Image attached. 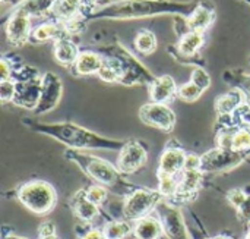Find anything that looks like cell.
Instances as JSON below:
<instances>
[{
    "instance_id": "obj_1",
    "label": "cell",
    "mask_w": 250,
    "mask_h": 239,
    "mask_svg": "<svg viewBox=\"0 0 250 239\" xmlns=\"http://www.w3.org/2000/svg\"><path fill=\"white\" fill-rule=\"evenodd\" d=\"M22 123L38 132L44 134L64 145H67L70 150H122V147L126 144L123 140H113L103 137L97 132H92L83 126H79L73 122H57V123H42L38 120H34L31 118L22 119Z\"/></svg>"
},
{
    "instance_id": "obj_2",
    "label": "cell",
    "mask_w": 250,
    "mask_h": 239,
    "mask_svg": "<svg viewBox=\"0 0 250 239\" xmlns=\"http://www.w3.org/2000/svg\"><path fill=\"white\" fill-rule=\"evenodd\" d=\"M198 3L173 0H119L103 4L88 15V19H139L157 15L189 16Z\"/></svg>"
},
{
    "instance_id": "obj_3",
    "label": "cell",
    "mask_w": 250,
    "mask_h": 239,
    "mask_svg": "<svg viewBox=\"0 0 250 239\" xmlns=\"http://www.w3.org/2000/svg\"><path fill=\"white\" fill-rule=\"evenodd\" d=\"M64 156L70 162L78 165L85 172V175H88L94 182H97V185L108 188L116 194L127 197L129 194L138 190L123 179L117 166H113L101 157L86 154L79 150H66Z\"/></svg>"
},
{
    "instance_id": "obj_4",
    "label": "cell",
    "mask_w": 250,
    "mask_h": 239,
    "mask_svg": "<svg viewBox=\"0 0 250 239\" xmlns=\"http://www.w3.org/2000/svg\"><path fill=\"white\" fill-rule=\"evenodd\" d=\"M16 197L19 203L34 215L50 213L57 203L56 190L45 181H31L19 187Z\"/></svg>"
},
{
    "instance_id": "obj_5",
    "label": "cell",
    "mask_w": 250,
    "mask_h": 239,
    "mask_svg": "<svg viewBox=\"0 0 250 239\" xmlns=\"http://www.w3.org/2000/svg\"><path fill=\"white\" fill-rule=\"evenodd\" d=\"M163 195L160 191L138 188L132 194H129L123 204V217L127 222H138L146 216H151L152 210H155L163 203Z\"/></svg>"
},
{
    "instance_id": "obj_6",
    "label": "cell",
    "mask_w": 250,
    "mask_h": 239,
    "mask_svg": "<svg viewBox=\"0 0 250 239\" xmlns=\"http://www.w3.org/2000/svg\"><path fill=\"white\" fill-rule=\"evenodd\" d=\"M250 156V151H234L230 148H215L201 156V170L204 173H224L230 172L243 163Z\"/></svg>"
},
{
    "instance_id": "obj_7",
    "label": "cell",
    "mask_w": 250,
    "mask_h": 239,
    "mask_svg": "<svg viewBox=\"0 0 250 239\" xmlns=\"http://www.w3.org/2000/svg\"><path fill=\"white\" fill-rule=\"evenodd\" d=\"M108 54L116 56L120 60L122 69H123V78L120 84L125 85H135V84H151L155 78L144 68L142 63H139L130 53H127L123 47L113 46L107 48Z\"/></svg>"
},
{
    "instance_id": "obj_8",
    "label": "cell",
    "mask_w": 250,
    "mask_h": 239,
    "mask_svg": "<svg viewBox=\"0 0 250 239\" xmlns=\"http://www.w3.org/2000/svg\"><path fill=\"white\" fill-rule=\"evenodd\" d=\"M139 118L145 125L164 132L173 131L177 122L176 113L173 112L171 107H168L167 104L152 103V101L144 104L139 109Z\"/></svg>"
},
{
    "instance_id": "obj_9",
    "label": "cell",
    "mask_w": 250,
    "mask_h": 239,
    "mask_svg": "<svg viewBox=\"0 0 250 239\" xmlns=\"http://www.w3.org/2000/svg\"><path fill=\"white\" fill-rule=\"evenodd\" d=\"M148 160L146 145L139 141H126L117 156V169L122 175H132L145 166Z\"/></svg>"
},
{
    "instance_id": "obj_10",
    "label": "cell",
    "mask_w": 250,
    "mask_h": 239,
    "mask_svg": "<svg viewBox=\"0 0 250 239\" xmlns=\"http://www.w3.org/2000/svg\"><path fill=\"white\" fill-rule=\"evenodd\" d=\"M62 91H63V84L60 78L53 73L47 72L41 76V96L38 106L35 107L34 113L35 115H44L51 112L60 101L62 98Z\"/></svg>"
},
{
    "instance_id": "obj_11",
    "label": "cell",
    "mask_w": 250,
    "mask_h": 239,
    "mask_svg": "<svg viewBox=\"0 0 250 239\" xmlns=\"http://www.w3.org/2000/svg\"><path fill=\"white\" fill-rule=\"evenodd\" d=\"M160 210V219L164 228V234L168 239H190L185 219L182 216V212L168 204V203H161L158 206Z\"/></svg>"
},
{
    "instance_id": "obj_12",
    "label": "cell",
    "mask_w": 250,
    "mask_h": 239,
    "mask_svg": "<svg viewBox=\"0 0 250 239\" xmlns=\"http://www.w3.org/2000/svg\"><path fill=\"white\" fill-rule=\"evenodd\" d=\"M31 16L21 7H16L6 24V35L12 46L21 47L31 40Z\"/></svg>"
},
{
    "instance_id": "obj_13",
    "label": "cell",
    "mask_w": 250,
    "mask_h": 239,
    "mask_svg": "<svg viewBox=\"0 0 250 239\" xmlns=\"http://www.w3.org/2000/svg\"><path fill=\"white\" fill-rule=\"evenodd\" d=\"M41 96V76L16 82V96L13 103L19 107H25L28 110H35L38 106Z\"/></svg>"
},
{
    "instance_id": "obj_14",
    "label": "cell",
    "mask_w": 250,
    "mask_h": 239,
    "mask_svg": "<svg viewBox=\"0 0 250 239\" xmlns=\"http://www.w3.org/2000/svg\"><path fill=\"white\" fill-rule=\"evenodd\" d=\"M186 159H188V154L185 153L183 148L176 147V145L174 147H167L164 150V153L161 154V157H160L158 172L176 176V175H179L180 172L185 170Z\"/></svg>"
},
{
    "instance_id": "obj_15",
    "label": "cell",
    "mask_w": 250,
    "mask_h": 239,
    "mask_svg": "<svg viewBox=\"0 0 250 239\" xmlns=\"http://www.w3.org/2000/svg\"><path fill=\"white\" fill-rule=\"evenodd\" d=\"M220 148H230L234 151H250V128H237L226 129L218 137Z\"/></svg>"
},
{
    "instance_id": "obj_16",
    "label": "cell",
    "mask_w": 250,
    "mask_h": 239,
    "mask_svg": "<svg viewBox=\"0 0 250 239\" xmlns=\"http://www.w3.org/2000/svg\"><path fill=\"white\" fill-rule=\"evenodd\" d=\"M177 84L170 75H161L149 84V97L152 103L167 104L174 96H177Z\"/></svg>"
},
{
    "instance_id": "obj_17",
    "label": "cell",
    "mask_w": 250,
    "mask_h": 239,
    "mask_svg": "<svg viewBox=\"0 0 250 239\" xmlns=\"http://www.w3.org/2000/svg\"><path fill=\"white\" fill-rule=\"evenodd\" d=\"M204 172L201 169H185L182 172V179L179 182V190L174 200L179 201H189L196 195L201 188Z\"/></svg>"
},
{
    "instance_id": "obj_18",
    "label": "cell",
    "mask_w": 250,
    "mask_h": 239,
    "mask_svg": "<svg viewBox=\"0 0 250 239\" xmlns=\"http://www.w3.org/2000/svg\"><path fill=\"white\" fill-rule=\"evenodd\" d=\"M246 94L240 88L230 90L229 93L220 96L215 101V110L220 118L231 116L234 112H237L245 103H246Z\"/></svg>"
},
{
    "instance_id": "obj_19",
    "label": "cell",
    "mask_w": 250,
    "mask_h": 239,
    "mask_svg": "<svg viewBox=\"0 0 250 239\" xmlns=\"http://www.w3.org/2000/svg\"><path fill=\"white\" fill-rule=\"evenodd\" d=\"M70 207H72L73 213L76 215V217L86 223L92 222L100 215V207L88 200L85 190H81L73 195V198L70 201Z\"/></svg>"
},
{
    "instance_id": "obj_20",
    "label": "cell",
    "mask_w": 250,
    "mask_h": 239,
    "mask_svg": "<svg viewBox=\"0 0 250 239\" xmlns=\"http://www.w3.org/2000/svg\"><path fill=\"white\" fill-rule=\"evenodd\" d=\"M132 234L136 239H161L164 235V228L160 217L146 216L135 222Z\"/></svg>"
},
{
    "instance_id": "obj_21",
    "label": "cell",
    "mask_w": 250,
    "mask_h": 239,
    "mask_svg": "<svg viewBox=\"0 0 250 239\" xmlns=\"http://www.w3.org/2000/svg\"><path fill=\"white\" fill-rule=\"evenodd\" d=\"M214 18H215V12H214L212 4L205 6L202 3H198L195 10L186 18V25L192 31L204 32L214 22Z\"/></svg>"
},
{
    "instance_id": "obj_22",
    "label": "cell",
    "mask_w": 250,
    "mask_h": 239,
    "mask_svg": "<svg viewBox=\"0 0 250 239\" xmlns=\"http://www.w3.org/2000/svg\"><path fill=\"white\" fill-rule=\"evenodd\" d=\"M104 63V57L95 51H81L73 68H75V72L78 75H83V76H88V75H94L100 72L101 66Z\"/></svg>"
},
{
    "instance_id": "obj_23",
    "label": "cell",
    "mask_w": 250,
    "mask_h": 239,
    "mask_svg": "<svg viewBox=\"0 0 250 239\" xmlns=\"http://www.w3.org/2000/svg\"><path fill=\"white\" fill-rule=\"evenodd\" d=\"M79 53L81 51H79L78 46L69 38L62 37V38L56 40V43H54V57L63 66L75 65Z\"/></svg>"
},
{
    "instance_id": "obj_24",
    "label": "cell",
    "mask_w": 250,
    "mask_h": 239,
    "mask_svg": "<svg viewBox=\"0 0 250 239\" xmlns=\"http://www.w3.org/2000/svg\"><path fill=\"white\" fill-rule=\"evenodd\" d=\"M205 43V38H204V32L201 31H192L189 29L188 32H185L177 44V50L182 56H186V57H192L195 56L201 47L204 46Z\"/></svg>"
},
{
    "instance_id": "obj_25",
    "label": "cell",
    "mask_w": 250,
    "mask_h": 239,
    "mask_svg": "<svg viewBox=\"0 0 250 239\" xmlns=\"http://www.w3.org/2000/svg\"><path fill=\"white\" fill-rule=\"evenodd\" d=\"M82 4H83V0H57L51 12L59 21H63L67 24L78 16V13L82 9Z\"/></svg>"
},
{
    "instance_id": "obj_26",
    "label": "cell",
    "mask_w": 250,
    "mask_h": 239,
    "mask_svg": "<svg viewBox=\"0 0 250 239\" xmlns=\"http://www.w3.org/2000/svg\"><path fill=\"white\" fill-rule=\"evenodd\" d=\"M62 26L59 24H54V22H44L41 25H38L37 28L32 29V34H31V40L35 41V43H44L47 40H59L62 38L60 37V29Z\"/></svg>"
},
{
    "instance_id": "obj_27",
    "label": "cell",
    "mask_w": 250,
    "mask_h": 239,
    "mask_svg": "<svg viewBox=\"0 0 250 239\" xmlns=\"http://www.w3.org/2000/svg\"><path fill=\"white\" fill-rule=\"evenodd\" d=\"M103 232L107 239H125L133 232V226L127 220H111L104 226Z\"/></svg>"
},
{
    "instance_id": "obj_28",
    "label": "cell",
    "mask_w": 250,
    "mask_h": 239,
    "mask_svg": "<svg viewBox=\"0 0 250 239\" xmlns=\"http://www.w3.org/2000/svg\"><path fill=\"white\" fill-rule=\"evenodd\" d=\"M57 0H23L18 7L26 12L29 16H41L53 10Z\"/></svg>"
},
{
    "instance_id": "obj_29",
    "label": "cell",
    "mask_w": 250,
    "mask_h": 239,
    "mask_svg": "<svg viewBox=\"0 0 250 239\" xmlns=\"http://www.w3.org/2000/svg\"><path fill=\"white\" fill-rule=\"evenodd\" d=\"M135 48L142 54H151L157 50V37L152 31L142 29L135 37Z\"/></svg>"
},
{
    "instance_id": "obj_30",
    "label": "cell",
    "mask_w": 250,
    "mask_h": 239,
    "mask_svg": "<svg viewBox=\"0 0 250 239\" xmlns=\"http://www.w3.org/2000/svg\"><path fill=\"white\" fill-rule=\"evenodd\" d=\"M158 191L161 192V195L164 198H174L179 190V182L176 179V176L171 175H166L158 172Z\"/></svg>"
},
{
    "instance_id": "obj_31",
    "label": "cell",
    "mask_w": 250,
    "mask_h": 239,
    "mask_svg": "<svg viewBox=\"0 0 250 239\" xmlns=\"http://www.w3.org/2000/svg\"><path fill=\"white\" fill-rule=\"evenodd\" d=\"M204 94V90L201 87H198L196 84H193L192 81L190 82H186L183 84L182 87H179L177 90V97L186 103H193L196 101L201 96Z\"/></svg>"
},
{
    "instance_id": "obj_32",
    "label": "cell",
    "mask_w": 250,
    "mask_h": 239,
    "mask_svg": "<svg viewBox=\"0 0 250 239\" xmlns=\"http://www.w3.org/2000/svg\"><path fill=\"white\" fill-rule=\"evenodd\" d=\"M190 81H192L193 84H196L198 87H201L204 91L208 90V88L211 87V76H209L208 72H207L204 68H201V66H195V68H193Z\"/></svg>"
},
{
    "instance_id": "obj_33",
    "label": "cell",
    "mask_w": 250,
    "mask_h": 239,
    "mask_svg": "<svg viewBox=\"0 0 250 239\" xmlns=\"http://www.w3.org/2000/svg\"><path fill=\"white\" fill-rule=\"evenodd\" d=\"M16 96V82L13 79L1 81L0 82V100L1 103L13 101Z\"/></svg>"
},
{
    "instance_id": "obj_34",
    "label": "cell",
    "mask_w": 250,
    "mask_h": 239,
    "mask_svg": "<svg viewBox=\"0 0 250 239\" xmlns=\"http://www.w3.org/2000/svg\"><path fill=\"white\" fill-rule=\"evenodd\" d=\"M85 192H86L88 200L97 204L98 207L107 200V190L101 185H92L88 190H85Z\"/></svg>"
},
{
    "instance_id": "obj_35",
    "label": "cell",
    "mask_w": 250,
    "mask_h": 239,
    "mask_svg": "<svg viewBox=\"0 0 250 239\" xmlns=\"http://www.w3.org/2000/svg\"><path fill=\"white\" fill-rule=\"evenodd\" d=\"M248 192L245 191V190H240V188H234V190H230L229 192H227V200H229V203L234 207V209H239L243 203H245V200L248 198Z\"/></svg>"
},
{
    "instance_id": "obj_36",
    "label": "cell",
    "mask_w": 250,
    "mask_h": 239,
    "mask_svg": "<svg viewBox=\"0 0 250 239\" xmlns=\"http://www.w3.org/2000/svg\"><path fill=\"white\" fill-rule=\"evenodd\" d=\"M237 213H239V217L242 219V222L250 225V194L245 200V203L237 209Z\"/></svg>"
},
{
    "instance_id": "obj_37",
    "label": "cell",
    "mask_w": 250,
    "mask_h": 239,
    "mask_svg": "<svg viewBox=\"0 0 250 239\" xmlns=\"http://www.w3.org/2000/svg\"><path fill=\"white\" fill-rule=\"evenodd\" d=\"M38 234H40V239L56 235V228H54L53 222H44V223H41V226L38 229Z\"/></svg>"
},
{
    "instance_id": "obj_38",
    "label": "cell",
    "mask_w": 250,
    "mask_h": 239,
    "mask_svg": "<svg viewBox=\"0 0 250 239\" xmlns=\"http://www.w3.org/2000/svg\"><path fill=\"white\" fill-rule=\"evenodd\" d=\"M0 71H1V81L12 79V63H9L4 57L0 60Z\"/></svg>"
},
{
    "instance_id": "obj_39",
    "label": "cell",
    "mask_w": 250,
    "mask_h": 239,
    "mask_svg": "<svg viewBox=\"0 0 250 239\" xmlns=\"http://www.w3.org/2000/svg\"><path fill=\"white\" fill-rule=\"evenodd\" d=\"M81 239H107L104 232L100 229H89L86 234H83V237Z\"/></svg>"
},
{
    "instance_id": "obj_40",
    "label": "cell",
    "mask_w": 250,
    "mask_h": 239,
    "mask_svg": "<svg viewBox=\"0 0 250 239\" xmlns=\"http://www.w3.org/2000/svg\"><path fill=\"white\" fill-rule=\"evenodd\" d=\"M245 82H246V84H245V85H242V87H240V90H242L243 87H246V90H243V91H245V94H246V96H249V98H250V76H246Z\"/></svg>"
},
{
    "instance_id": "obj_41",
    "label": "cell",
    "mask_w": 250,
    "mask_h": 239,
    "mask_svg": "<svg viewBox=\"0 0 250 239\" xmlns=\"http://www.w3.org/2000/svg\"><path fill=\"white\" fill-rule=\"evenodd\" d=\"M3 239H26V238H22V237H18V235L10 234V235H3Z\"/></svg>"
},
{
    "instance_id": "obj_42",
    "label": "cell",
    "mask_w": 250,
    "mask_h": 239,
    "mask_svg": "<svg viewBox=\"0 0 250 239\" xmlns=\"http://www.w3.org/2000/svg\"><path fill=\"white\" fill-rule=\"evenodd\" d=\"M91 1H92V3H95V4H101V6H103V3H104V1H107V0H91Z\"/></svg>"
},
{
    "instance_id": "obj_43",
    "label": "cell",
    "mask_w": 250,
    "mask_h": 239,
    "mask_svg": "<svg viewBox=\"0 0 250 239\" xmlns=\"http://www.w3.org/2000/svg\"><path fill=\"white\" fill-rule=\"evenodd\" d=\"M214 239H233V238H230V237H224V235H221V237H217V238H214Z\"/></svg>"
},
{
    "instance_id": "obj_44",
    "label": "cell",
    "mask_w": 250,
    "mask_h": 239,
    "mask_svg": "<svg viewBox=\"0 0 250 239\" xmlns=\"http://www.w3.org/2000/svg\"><path fill=\"white\" fill-rule=\"evenodd\" d=\"M41 239H59L56 235H53V237H45V238H41Z\"/></svg>"
},
{
    "instance_id": "obj_45",
    "label": "cell",
    "mask_w": 250,
    "mask_h": 239,
    "mask_svg": "<svg viewBox=\"0 0 250 239\" xmlns=\"http://www.w3.org/2000/svg\"><path fill=\"white\" fill-rule=\"evenodd\" d=\"M245 239H250V231L246 234V237H245Z\"/></svg>"
},
{
    "instance_id": "obj_46",
    "label": "cell",
    "mask_w": 250,
    "mask_h": 239,
    "mask_svg": "<svg viewBox=\"0 0 250 239\" xmlns=\"http://www.w3.org/2000/svg\"><path fill=\"white\" fill-rule=\"evenodd\" d=\"M10 1H13V3H18V1H21V3H22L23 0H10Z\"/></svg>"
},
{
    "instance_id": "obj_47",
    "label": "cell",
    "mask_w": 250,
    "mask_h": 239,
    "mask_svg": "<svg viewBox=\"0 0 250 239\" xmlns=\"http://www.w3.org/2000/svg\"><path fill=\"white\" fill-rule=\"evenodd\" d=\"M1 1H6V0H1Z\"/></svg>"
}]
</instances>
